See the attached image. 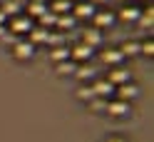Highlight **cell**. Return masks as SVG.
<instances>
[{"label": "cell", "mask_w": 154, "mask_h": 142, "mask_svg": "<svg viewBox=\"0 0 154 142\" xmlns=\"http://www.w3.org/2000/svg\"><path fill=\"white\" fill-rule=\"evenodd\" d=\"M107 115H112V117H127L129 112H132V105L129 102H124V100H117V97H112V100H107Z\"/></svg>", "instance_id": "obj_6"}, {"label": "cell", "mask_w": 154, "mask_h": 142, "mask_svg": "<svg viewBox=\"0 0 154 142\" xmlns=\"http://www.w3.org/2000/svg\"><path fill=\"white\" fill-rule=\"evenodd\" d=\"M119 52L124 55V58H137V55H139V43L137 40H127L119 47Z\"/></svg>", "instance_id": "obj_19"}, {"label": "cell", "mask_w": 154, "mask_h": 142, "mask_svg": "<svg viewBox=\"0 0 154 142\" xmlns=\"http://www.w3.org/2000/svg\"><path fill=\"white\" fill-rule=\"evenodd\" d=\"M94 13H97V5H92L90 0L72 3V17H75V20H92Z\"/></svg>", "instance_id": "obj_3"}, {"label": "cell", "mask_w": 154, "mask_h": 142, "mask_svg": "<svg viewBox=\"0 0 154 142\" xmlns=\"http://www.w3.org/2000/svg\"><path fill=\"white\" fill-rule=\"evenodd\" d=\"M0 43H5V45H15V43H17V35L8 30V33H5L3 37H0Z\"/></svg>", "instance_id": "obj_28"}, {"label": "cell", "mask_w": 154, "mask_h": 142, "mask_svg": "<svg viewBox=\"0 0 154 142\" xmlns=\"http://www.w3.org/2000/svg\"><path fill=\"white\" fill-rule=\"evenodd\" d=\"M92 5H102V3H109V0H90Z\"/></svg>", "instance_id": "obj_31"}, {"label": "cell", "mask_w": 154, "mask_h": 142, "mask_svg": "<svg viewBox=\"0 0 154 142\" xmlns=\"http://www.w3.org/2000/svg\"><path fill=\"white\" fill-rule=\"evenodd\" d=\"M70 3H82V0H70Z\"/></svg>", "instance_id": "obj_34"}, {"label": "cell", "mask_w": 154, "mask_h": 142, "mask_svg": "<svg viewBox=\"0 0 154 142\" xmlns=\"http://www.w3.org/2000/svg\"><path fill=\"white\" fill-rule=\"evenodd\" d=\"M90 85H92V90H94V95H97V97H104V100H112V97H114V85H112L107 77L92 80Z\"/></svg>", "instance_id": "obj_7"}, {"label": "cell", "mask_w": 154, "mask_h": 142, "mask_svg": "<svg viewBox=\"0 0 154 142\" xmlns=\"http://www.w3.org/2000/svg\"><path fill=\"white\" fill-rule=\"evenodd\" d=\"M122 3H124V5H132V3H134V0H122Z\"/></svg>", "instance_id": "obj_33"}, {"label": "cell", "mask_w": 154, "mask_h": 142, "mask_svg": "<svg viewBox=\"0 0 154 142\" xmlns=\"http://www.w3.org/2000/svg\"><path fill=\"white\" fill-rule=\"evenodd\" d=\"M50 60L52 62H62V60H70V47L67 45H57L50 50Z\"/></svg>", "instance_id": "obj_17"}, {"label": "cell", "mask_w": 154, "mask_h": 142, "mask_svg": "<svg viewBox=\"0 0 154 142\" xmlns=\"http://www.w3.org/2000/svg\"><path fill=\"white\" fill-rule=\"evenodd\" d=\"M97 95H94V90H92V85H87V82H82L80 87H77V100L80 102H90V100H94Z\"/></svg>", "instance_id": "obj_18"}, {"label": "cell", "mask_w": 154, "mask_h": 142, "mask_svg": "<svg viewBox=\"0 0 154 142\" xmlns=\"http://www.w3.org/2000/svg\"><path fill=\"white\" fill-rule=\"evenodd\" d=\"M65 40H67V37H65V33L62 30H52V33H47V45H50V47H57V45H65Z\"/></svg>", "instance_id": "obj_24"}, {"label": "cell", "mask_w": 154, "mask_h": 142, "mask_svg": "<svg viewBox=\"0 0 154 142\" xmlns=\"http://www.w3.org/2000/svg\"><path fill=\"white\" fill-rule=\"evenodd\" d=\"M75 70H77V62H72V60L55 62V72H57V75H62V77H67V75H75Z\"/></svg>", "instance_id": "obj_16"}, {"label": "cell", "mask_w": 154, "mask_h": 142, "mask_svg": "<svg viewBox=\"0 0 154 142\" xmlns=\"http://www.w3.org/2000/svg\"><path fill=\"white\" fill-rule=\"evenodd\" d=\"M142 27H147V30H152V25H154V10H152V3H149V8L147 10H142L139 13V20H137Z\"/></svg>", "instance_id": "obj_20"}, {"label": "cell", "mask_w": 154, "mask_h": 142, "mask_svg": "<svg viewBox=\"0 0 154 142\" xmlns=\"http://www.w3.org/2000/svg\"><path fill=\"white\" fill-rule=\"evenodd\" d=\"M92 23L97 30H104V27H112L114 23H117V15L114 13H94L92 15Z\"/></svg>", "instance_id": "obj_10"}, {"label": "cell", "mask_w": 154, "mask_h": 142, "mask_svg": "<svg viewBox=\"0 0 154 142\" xmlns=\"http://www.w3.org/2000/svg\"><path fill=\"white\" fill-rule=\"evenodd\" d=\"M47 27H42V25H32V30H30V37H27V40H30L32 45H40V43H45L47 40Z\"/></svg>", "instance_id": "obj_15"}, {"label": "cell", "mask_w": 154, "mask_h": 142, "mask_svg": "<svg viewBox=\"0 0 154 142\" xmlns=\"http://www.w3.org/2000/svg\"><path fill=\"white\" fill-rule=\"evenodd\" d=\"M0 10H3L8 17H13V15L20 13V3H17V0H3V3H0Z\"/></svg>", "instance_id": "obj_21"}, {"label": "cell", "mask_w": 154, "mask_h": 142, "mask_svg": "<svg viewBox=\"0 0 154 142\" xmlns=\"http://www.w3.org/2000/svg\"><path fill=\"white\" fill-rule=\"evenodd\" d=\"M94 72H97V70H94L90 62H80V65H77V70H75V77L80 80V82H87L90 85L92 80H97V75H94Z\"/></svg>", "instance_id": "obj_9"}, {"label": "cell", "mask_w": 154, "mask_h": 142, "mask_svg": "<svg viewBox=\"0 0 154 142\" xmlns=\"http://www.w3.org/2000/svg\"><path fill=\"white\" fill-rule=\"evenodd\" d=\"M139 85H134V82H124V85H117L114 87V97L117 100H124V102H132V100H137L139 97Z\"/></svg>", "instance_id": "obj_4"}, {"label": "cell", "mask_w": 154, "mask_h": 142, "mask_svg": "<svg viewBox=\"0 0 154 142\" xmlns=\"http://www.w3.org/2000/svg\"><path fill=\"white\" fill-rule=\"evenodd\" d=\"M13 55H15V60L27 62V60L35 58V45H32L30 40H17V43L13 45Z\"/></svg>", "instance_id": "obj_2"}, {"label": "cell", "mask_w": 154, "mask_h": 142, "mask_svg": "<svg viewBox=\"0 0 154 142\" xmlns=\"http://www.w3.org/2000/svg\"><path fill=\"white\" fill-rule=\"evenodd\" d=\"M37 20H40V25H42V27H50V25H57V15L47 10V13H42L40 17H37Z\"/></svg>", "instance_id": "obj_26"}, {"label": "cell", "mask_w": 154, "mask_h": 142, "mask_svg": "<svg viewBox=\"0 0 154 142\" xmlns=\"http://www.w3.org/2000/svg\"><path fill=\"white\" fill-rule=\"evenodd\" d=\"M107 80L117 87V85H124V82H132V75L127 68H122V65H117V68H109V75H107Z\"/></svg>", "instance_id": "obj_8"}, {"label": "cell", "mask_w": 154, "mask_h": 142, "mask_svg": "<svg viewBox=\"0 0 154 142\" xmlns=\"http://www.w3.org/2000/svg\"><path fill=\"white\" fill-rule=\"evenodd\" d=\"M139 8L137 5H124L122 8V10L119 13H114V15H117V20H122V23H137L139 20Z\"/></svg>", "instance_id": "obj_11"}, {"label": "cell", "mask_w": 154, "mask_h": 142, "mask_svg": "<svg viewBox=\"0 0 154 142\" xmlns=\"http://www.w3.org/2000/svg\"><path fill=\"white\" fill-rule=\"evenodd\" d=\"M87 105H90V110H92V112L102 115V112L107 110V100H104V97H94V100H90V102H87Z\"/></svg>", "instance_id": "obj_25"}, {"label": "cell", "mask_w": 154, "mask_h": 142, "mask_svg": "<svg viewBox=\"0 0 154 142\" xmlns=\"http://www.w3.org/2000/svg\"><path fill=\"white\" fill-rule=\"evenodd\" d=\"M0 25H8V15H5L3 10H0Z\"/></svg>", "instance_id": "obj_29"}, {"label": "cell", "mask_w": 154, "mask_h": 142, "mask_svg": "<svg viewBox=\"0 0 154 142\" xmlns=\"http://www.w3.org/2000/svg\"><path fill=\"white\" fill-rule=\"evenodd\" d=\"M42 13H47V5L42 3V0H32V3L27 5V15L30 17H40Z\"/></svg>", "instance_id": "obj_23"}, {"label": "cell", "mask_w": 154, "mask_h": 142, "mask_svg": "<svg viewBox=\"0 0 154 142\" xmlns=\"http://www.w3.org/2000/svg\"><path fill=\"white\" fill-rule=\"evenodd\" d=\"M107 142H127V140H124V137H117V135H114V137H109Z\"/></svg>", "instance_id": "obj_30"}, {"label": "cell", "mask_w": 154, "mask_h": 142, "mask_svg": "<svg viewBox=\"0 0 154 142\" xmlns=\"http://www.w3.org/2000/svg\"><path fill=\"white\" fill-rule=\"evenodd\" d=\"M80 43L90 45V47H100V45H102V30H97V27H90V30H85Z\"/></svg>", "instance_id": "obj_13"}, {"label": "cell", "mask_w": 154, "mask_h": 142, "mask_svg": "<svg viewBox=\"0 0 154 142\" xmlns=\"http://www.w3.org/2000/svg\"><path fill=\"white\" fill-rule=\"evenodd\" d=\"M5 33H8V25H0V37H3Z\"/></svg>", "instance_id": "obj_32"}, {"label": "cell", "mask_w": 154, "mask_h": 142, "mask_svg": "<svg viewBox=\"0 0 154 142\" xmlns=\"http://www.w3.org/2000/svg\"><path fill=\"white\" fill-rule=\"evenodd\" d=\"M144 3H152V0H144Z\"/></svg>", "instance_id": "obj_35"}, {"label": "cell", "mask_w": 154, "mask_h": 142, "mask_svg": "<svg viewBox=\"0 0 154 142\" xmlns=\"http://www.w3.org/2000/svg\"><path fill=\"white\" fill-rule=\"evenodd\" d=\"M75 17H72V13H67V15H57V30H72V27H75Z\"/></svg>", "instance_id": "obj_22"}, {"label": "cell", "mask_w": 154, "mask_h": 142, "mask_svg": "<svg viewBox=\"0 0 154 142\" xmlns=\"http://www.w3.org/2000/svg\"><path fill=\"white\" fill-rule=\"evenodd\" d=\"M8 30L10 33H15V35H25V33H30L32 30V17L27 15V13H17V15H13V17H8Z\"/></svg>", "instance_id": "obj_1"}, {"label": "cell", "mask_w": 154, "mask_h": 142, "mask_svg": "<svg viewBox=\"0 0 154 142\" xmlns=\"http://www.w3.org/2000/svg\"><path fill=\"white\" fill-rule=\"evenodd\" d=\"M47 10L55 13V15H67V13H72V3L70 0H52Z\"/></svg>", "instance_id": "obj_14"}, {"label": "cell", "mask_w": 154, "mask_h": 142, "mask_svg": "<svg viewBox=\"0 0 154 142\" xmlns=\"http://www.w3.org/2000/svg\"><path fill=\"white\" fill-rule=\"evenodd\" d=\"M100 58H102V62L107 65V68H117V65H122L124 55L117 50V47H109V50H104V52L100 55Z\"/></svg>", "instance_id": "obj_12"}, {"label": "cell", "mask_w": 154, "mask_h": 142, "mask_svg": "<svg viewBox=\"0 0 154 142\" xmlns=\"http://www.w3.org/2000/svg\"><path fill=\"white\" fill-rule=\"evenodd\" d=\"M94 55V47L85 45V43H77L75 47H70V60L72 62H90Z\"/></svg>", "instance_id": "obj_5"}, {"label": "cell", "mask_w": 154, "mask_h": 142, "mask_svg": "<svg viewBox=\"0 0 154 142\" xmlns=\"http://www.w3.org/2000/svg\"><path fill=\"white\" fill-rule=\"evenodd\" d=\"M139 55H154V40L149 37V40H144V43H139Z\"/></svg>", "instance_id": "obj_27"}]
</instances>
